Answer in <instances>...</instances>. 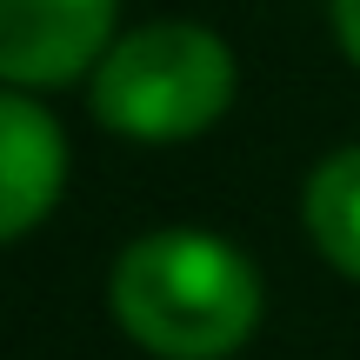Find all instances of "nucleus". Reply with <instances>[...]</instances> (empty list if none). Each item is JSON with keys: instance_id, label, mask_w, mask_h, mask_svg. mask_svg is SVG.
<instances>
[{"instance_id": "obj_5", "label": "nucleus", "mask_w": 360, "mask_h": 360, "mask_svg": "<svg viewBox=\"0 0 360 360\" xmlns=\"http://www.w3.org/2000/svg\"><path fill=\"white\" fill-rule=\"evenodd\" d=\"M300 220H307V240L321 247L327 267H340L347 281H360V147H334V154L307 174Z\"/></svg>"}, {"instance_id": "obj_4", "label": "nucleus", "mask_w": 360, "mask_h": 360, "mask_svg": "<svg viewBox=\"0 0 360 360\" xmlns=\"http://www.w3.org/2000/svg\"><path fill=\"white\" fill-rule=\"evenodd\" d=\"M67 187V134L27 87H0V247L34 233Z\"/></svg>"}, {"instance_id": "obj_6", "label": "nucleus", "mask_w": 360, "mask_h": 360, "mask_svg": "<svg viewBox=\"0 0 360 360\" xmlns=\"http://www.w3.org/2000/svg\"><path fill=\"white\" fill-rule=\"evenodd\" d=\"M327 20H334V40L340 53L360 67V0H327Z\"/></svg>"}, {"instance_id": "obj_1", "label": "nucleus", "mask_w": 360, "mask_h": 360, "mask_svg": "<svg viewBox=\"0 0 360 360\" xmlns=\"http://www.w3.org/2000/svg\"><path fill=\"white\" fill-rule=\"evenodd\" d=\"M107 307L154 360H227L260 327V274L207 227H154L120 247Z\"/></svg>"}, {"instance_id": "obj_3", "label": "nucleus", "mask_w": 360, "mask_h": 360, "mask_svg": "<svg viewBox=\"0 0 360 360\" xmlns=\"http://www.w3.org/2000/svg\"><path fill=\"white\" fill-rule=\"evenodd\" d=\"M120 0H0V87H67L114 47Z\"/></svg>"}, {"instance_id": "obj_2", "label": "nucleus", "mask_w": 360, "mask_h": 360, "mask_svg": "<svg viewBox=\"0 0 360 360\" xmlns=\"http://www.w3.org/2000/svg\"><path fill=\"white\" fill-rule=\"evenodd\" d=\"M233 87H240L233 47L200 20H147L120 34L87 74L94 120L141 147L207 134L233 107Z\"/></svg>"}]
</instances>
